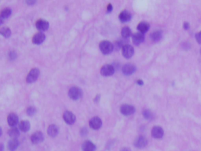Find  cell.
<instances>
[{
	"mask_svg": "<svg viewBox=\"0 0 201 151\" xmlns=\"http://www.w3.org/2000/svg\"><path fill=\"white\" fill-rule=\"evenodd\" d=\"M147 144H148V141H147L146 138L142 136V135L138 136L134 141V146L135 147H137V148L142 149L144 147H145Z\"/></svg>",
	"mask_w": 201,
	"mask_h": 151,
	"instance_id": "12",
	"label": "cell"
},
{
	"mask_svg": "<svg viewBox=\"0 0 201 151\" xmlns=\"http://www.w3.org/2000/svg\"><path fill=\"white\" fill-rule=\"evenodd\" d=\"M112 9H113L112 5L111 4V3H109V5L107 6V13H111L112 10Z\"/></svg>",
	"mask_w": 201,
	"mask_h": 151,
	"instance_id": "32",
	"label": "cell"
},
{
	"mask_svg": "<svg viewBox=\"0 0 201 151\" xmlns=\"http://www.w3.org/2000/svg\"><path fill=\"white\" fill-rule=\"evenodd\" d=\"M11 13L12 10L10 8L6 7V8L3 9V10L1 11V20H3V19H6V18L10 17V14H11Z\"/></svg>",
	"mask_w": 201,
	"mask_h": 151,
	"instance_id": "26",
	"label": "cell"
},
{
	"mask_svg": "<svg viewBox=\"0 0 201 151\" xmlns=\"http://www.w3.org/2000/svg\"><path fill=\"white\" fill-rule=\"evenodd\" d=\"M40 74V71L38 68H33L30 71H29L28 76H27V78H26V82L29 83V84H31V83H34L36 80L38 79V78Z\"/></svg>",
	"mask_w": 201,
	"mask_h": 151,
	"instance_id": "3",
	"label": "cell"
},
{
	"mask_svg": "<svg viewBox=\"0 0 201 151\" xmlns=\"http://www.w3.org/2000/svg\"><path fill=\"white\" fill-rule=\"evenodd\" d=\"M46 39V35L43 32H38L32 37V42L35 45H40Z\"/></svg>",
	"mask_w": 201,
	"mask_h": 151,
	"instance_id": "14",
	"label": "cell"
},
{
	"mask_svg": "<svg viewBox=\"0 0 201 151\" xmlns=\"http://www.w3.org/2000/svg\"><path fill=\"white\" fill-rule=\"evenodd\" d=\"M9 57L10 58V60H14L15 58L17 57V53H16L14 51H11L10 53Z\"/></svg>",
	"mask_w": 201,
	"mask_h": 151,
	"instance_id": "30",
	"label": "cell"
},
{
	"mask_svg": "<svg viewBox=\"0 0 201 151\" xmlns=\"http://www.w3.org/2000/svg\"><path fill=\"white\" fill-rule=\"evenodd\" d=\"M44 140V135L42 131H36L31 136V141L33 144H39Z\"/></svg>",
	"mask_w": 201,
	"mask_h": 151,
	"instance_id": "11",
	"label": "cell"
},
{
	"mask_svg": "<svg viewBox=\"0 0 201 151\" xmlns=\"http://www.w3.org/2000/svg\"><path fill=\"white\" fill-rule=\"evenodd\" d=\"M99 49L103 54L107 55L111 53L113 51L114 45L109 41H101L99 43Z\"/></svg>",
	"mask_w": 201,
	"mask_h": 151,
	"instance_id": "1",
	"label": "cell"
},
{
	"mask_svg": "<svg viewBox=\"0 0 201 151\" xmlns=\"http://www.w3.org/2000/svg\"><path fill=\"white\" fill-rule=\"evenodd\" d=\"M120 112L125 116H130V115H132V114H134L135 107L132 105L124 104L123 106H121Z\"/></svg>",
	"mask_w": 201,
	"mask_h": 151,
	"instance_id": "6",
	"label": "cell"
},
{
	"mask_svg": "<svg viewBox=\"0 0 201 151\" xmlns=\"http://www.w3.org/2000/svg\"><path fill=\"white\" fill-rule=\"evenodd\" d=\"M8 134L11 137L12 139H17V137L20 135L19 128H16V127H13V128H11L9 130Z\"/></svg>",
	"mask_w": 201,
	"mask_h": 151,
	"instance_id": "24",
	"label": "cell"
},
{
	"mask_svg": "<svg viewBox=\"0 0 201 151\" xmlns=\"http://www.w3.org/2000/svg\"><path fill=\"white\" fill-rule=\"evenodd\" d=\"M164 131L160 126H154L152 129V136L155 139H161L164 136Z\"/></svg>",
	"mask_w": 201,
	"mask_h": 151,
	"instance_id": "13",
	"label": "cell"
},
{
	"mask_svg": "<svg viewBox=\"0 0 201 151\" xmlns=\"http://www.w3.org/2000/svg\"><path fill=\"white\" fill-rule=\"evenodd\" d=\"M131 13H130L128 10H123L121 12L120 15H119V19L120 20L122 23H125V22H128L129 20L131 19Z\"/></svg>",
	"mask_w": 201,
	"mask_h": 151,
	"instance_id": "16",
	"label": "cell"
},
{
	"mask_svg": "<svg viewBox=\"0 0 201 151\" xmlns=\"http://www.w3.org/2000/svg\"><path fill=\"white\" fill-rule=\"evenodd\" d=\"M19 129L23 132H27L30 129V123L29 121H21L19 124Z\"/></svg>",
	"mask_w": 201,
	"mask_h": 151,
	"instance_id": "22",
	"label": "cell"
},
{
	"mask_svg": "<svg viewBox=\"0 0 201 151\" xmlns=\"http://www.w3.org/2000/svg\"><path fill=\"white\" fill-rule=\"evenodd\" d=\"M132 40L133 42L134 45H140L141 43H142L145 40V35L143 33L141 32H136L132 35Z\"/></svg>",
	"mask_w": 201,
	"mask_h": 151,
	"instance_id": "15",
	"label": "cell"
},
{
	"mask_svg": "<svg viewBox=\"0 0 201 151\" xmlns=\"http://www.w3.org/2000/svg\"><path fill=\"white\" fill-rule=\"evenodd\" d=\"M36 111H37V110H36L35 107H29V108L27 109L26 113H27V114L29 116H33V115L35 114Z\"/></svg>",
	"mask_w": 201,
	"mask_h": 151,
	"instance_id": "29",
	"label": "cell"
},
{
	"mask_svg": "<svg viewBox=\"0 0 201 151\" xmlns=\"http://www.w3.org/2000/svg\"><path fill=\"white\" fill-rule=\"evenodd\" d=\"M89 125L92 129L98 130L102 125V121H101L100 117H94L90 120Z\"/></svg>",
	"mask_w": 201,
	"mask_h": 151,
	"instance_id": "7",
	"label": "cell"
},
{
	"mask_svg": "<svg viewBox=\"0 0 201 151\" xmlns=\"http://www.w3.org/2000/svg\"><path fill=\"white\" fill-rule=\"evenodd\" d=\"M69 96L72 100H78L83 96V92L80 88H79L77 86H73L69 89Z\"/></svg>",
	"mask_w": 201,
	"mask_h": 151,
	"instance_id": "2",
	"label": "cell"
},
{
	"mask_svg": "<svg viewBox=\"0 0 201 151\" xmlns=\"http://www.w3.org/2000/svg\"><path fill=\"white\" fill-rule=\"evenodd\" d=\"M86 133H87V131H86V128H84L81 130V135H86Z\"/></svg>",
	"mask_w": 201,
	"mask_h": 151,
	"instance_id": "33",
	"label": "cell"
},
{
	"mask_svg": "<svg viewBox=\"0 0 201 151\" xmlns=\"http://www.w3.org/2000/svg\"><path fill=\"white\" fill-rule=\"evenodd\" d=\"M200 52H201V51H200Z\"/></svg>",
	"mask_w": 201,
	"mask_h": 151,
	"instance_id": "38",
	"label": "cell"
},
{
	"mask_svg": "<svg viewBox=\"0 0 201 151\" xmlns=\"http://www.w3.org/2000/svg\"><path fill=\"white\" fill-rule=\"evenodd\" d=\"M59 132V128L57 125H50L47 128V133L50 136L55 137L57 136Z\"/></svg>",
	"mask_w": 201,
	"mask_h": 151,
	"instance_id": "18",
	"label": "cell"
},
{
	"mask_svg": "<svg viewBox=\"0 0 201 151\" xmlns=\"http://www.w3.org/2000/svg\"><path fill=\"white\" fill-rule=\"evenodd\" d=\"M196 39L197 42L201 44V32H198L197 34H196Z\"/></svg>",
	"mask_w": 201,
	"mask_h": 151,
	"instance_id": "31",
	"label": "cell"
},
{
	"mask_svg": "<svg viewBox=\"0 0 201 151\" xmlns=\"http://www.w3.org/2000/svg\"><path fill=\"white\" fill-rule=\"evenodd\" d=\"M122 53L125 58L129 59L130 57H133V55L134 53V49L132 46H130L129 44H125L122 47Z\"/></svg>",
	"mask_w": 201,
	"mask_h": 151,
	"instance_id": "5",
	"label": "cell"
},
{
	"mask_svg": "<svg viewBox=\"0 0 201 151\" xmlns=\"http://www.w3.org/2000/svg\"><path fill=\"white\" fill-rule=\"evenodd\" d=\"M49 22L46 20L43 19H39L35 23V27L38 30H39L41 32H45L47 29L49 28Z\"/></svg>",
	"mask_w": 201,
	"mask_h": 151,
	"instance_id": "9",
	"label": "cell"
},
{
	"mask_svg": "<svg viewBox=\"0 0 201 151\" xmlns=\"http://www.w3.org/2000/svg\"><path fill=\"white\" fill-rule=\"evenodd\" d=\"M100 74L105 77L112 76V74L115 73V67L111 64H105L100 68Z\"/></svg>",
	"mask_w": 201,
	"mask_h": 151,
	"instance_id": "4",
	"label": "cell"
},
{
	"mask_svg": "<svg viewBox=\"0 0 201 151\" xmlns=\"http://www.w3.org/2000/svg\"><path fill=\"white\" fill-rule=\"evenodd\" d=\"M7 122H8L9 125L11 126L12 128L17 125L18 123V117L17 114L14 113H10L9 114L7 117Z\"/></svg>",
	"mask_w": 201,
	"mask_h": 151,
	"instance_id": "17",
	"label": "cell"
},
{
	"mask_svg": "<svg viewBox=\"0 0 201 151\" xmlns=\"http://www.w3.org/2000/svg\"><path fill=\"white\" fill-rule=\"evenodd\" d=\"M121 34H122V37L126 39V38H128L132 35V32H131V30H130L129 27H124L121 31Z\"/></svg>",
	"mask_w": 201,
	"mask_h": 151,
	"instance_id": "25",
	"label": "cell"
},
{
	"mask_svg": "<svg viewBox=\"0 0 201 151\" xmlns=\"http://www.w3.org/2000/svg\"><path fill=\"white\" fill-rule=\"evenodd\" d=\"M0 33H1V34L3 35V37L6 38H10V35H11V31H10V29L9 28H7V27H3V28H1Z\"/></svg>",
	"mask_w": 201,
	"mask_h": 151,
	"instance_id": "27",
	"label": "cell"
},
{
	"mask_svg": "<svg viewBox=\"0 0 201 151\" xmlns=\"http://www.w3.org/2000/svg\"><path fill=\"white\" fill-rule=\"evenodd\" d=\"M143 116L145 118H146L148 120H152L154 118V115L152 112L149 111V110H144L143 111Z\"/></svg>",
	"mask_w": 201,
	"mask_h": 151,
	"instance_id": "28",
	"label": "cell"
},
{
	"mask_svg": "<svg viewBox=\"0 0 201 151\" xmlns=\"http://www.w3.org/2000/svg\"><path fill=\"white\" fill-rule=\"evenodd\" d=\"M19 146V141L17 139H12L9 141L8 150L10 151H15Z\"/></svg>",
	"mask_w": 201,
	"mask_h": 151,
	"instance_id": "21",
	"label": "cell"
},
{
	"mask_svg": "<svg viewBox=\"0 0 201 151\" xmlns=\"http://www.w3.org/2000/svg\"><path fill=\"white\" fill-rule=\"evenodd\" d=\"M162 37H163V33H162V32L161 31H155V32H153L151 34V35H150V38H151V39L153 41V42H159L160 40L162 38Z\"/></svg>",
	"mask_w": 201,
	"mask_h": 151,
	"instance_id": "23",
	"label": "cell"
},
{
	"mask_svg": "<svg viewBox=\"0 0 201 151\" xmlns=\"http://www.w3.org/2000/svg\"><path fill=\"white\" fill-rule=\"evenodd\" d=\"M143 83H144L143 81L141 79H139L137 81V84H138V85H139V86H142V85H143Z\"/></svg>",
	"mask_w": 201,
	"mask_h": 151,
	"instance_id": "35",
	"label": "cell"
},
{
	"mask_svg": "<svg viewBox=\"0 0 201 151\" xmlns=\"http://www.w3.org/2000/svg\"><path fill=\"white\" fill-rule=\"evenodd\" d=\"M137 28H138V30L139 31V32H141V33H143L144 34V33H145V32H147L149 31V24L147 23V22L141 21V22H140V23L138 24Z\"/></svg>",
	"mask_w": 201,
	"mask_h": 151,
	"instance_id": "20",
	"label": "cell"
},
{
	"mask_svg": "<svg viewBox=\"0 0 201 151\" xmlns=\"http://www.w3.org/2000/svg\"><path fill=\"white\" fill-rule=\"evenodd\" d=\"M95 149H96V146L90 141H86L82 145V150H83V151H94Z\"/></svg>",
	"mask_w": 201,
	"mask_h": 151,
	"instance_id": "19",
	"label": "cell"
},
{
	"mask_svg": "<svg viewBox=\"0 0 201 151\" xmlns=\"http://www.w3.org/2000/svg\"><path fill=\"white\" fill-rule=\"evenodd\" d=\"M99 98H100V96H99V95H98V96H97V97H96V98H95V99H94L95 102H98V99H99Z\"/></svg>",
	"mask_w": 201,
	"mask_h": 151,
	"instance_id": "37",
	"label": "cell"
},
{
	"mask_svg": "<svg viewBox=\"0 0 201 151\" xmlns=\"http://www.w3.org/2000/svg\"><path fill=\"white\" fill-rule=\"evenodd\" d=\"M120 151H130V150L129 148H123Z\"/></svg>",
	"mask_w": 201,
	"mask_h": 151,
	"instance_id": "36",
	"label": "cell"
},
{
	"mask_svg": "<svg viewBox=\"0 0 201 151\" xmlns=\"http://www.w3.org/2000/svg\"><path fill=\"white\" fill-rule=\"evenodd\" d=\"M63 119L68 125H73L75 122V116L71 111H65L63 114Z\"/></svg>",
	"mask_w": 201,
	"mask_h": 151,
	"instance_id": "8",
	"label": "cell"
},
{
	"mask_svg": "<svg viewBox=\"0 0 201 151\" xmlns=\"http://www.w3.org/2000/svg\"><path fill=\"white\" fill-rule=\"evenodd\" d=\"M122 71H123V73L125 75H127V76L131 75L136 71V67L133 63H126V64L123 66Z\"/></svg>",
	"mask_w": 201,
	"mask_h": 151,
	"instance_id": "10",
	"label": "cell"
},
{
	"mask_svg": "<svg viewBox=\"0 0 201 151\" xmlns=\"http://www.w3.org/2000/svg\"><path fill=\"white\" fill-rule=\"evenodd\" d=\"M189 28V24L188 23V22H185V23H184V29H185V30H188Z\"/></svg>",
	"mask_w": 201,
	"mask_h": 151,
	"instance_id": "34",
	"label": "cell"
}]
</instances>
